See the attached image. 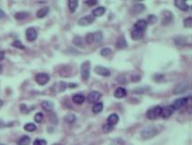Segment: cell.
Here are the masks:
<instances>
[{"instance_id": "obj_13", "label": "cell", "mask_w": 192, "mask_h": 145, "mask_svg": "<svg viewBox=\"0 0 192 145\" xmlns=\"http://www.w3.org/2000/svg\"><path fill=\"white\" fill-rule=\"evenodd\" d=\"M119 121V116L116 113H112L107 118V124L114 127Z\"/></svg>"}, {"instance_id": "obj_26", "label": "cell", "mask_w": 192, "mask_h": 145, "mask_svg": "<svg viewBox=\"0 0 192 145\" xmlns=\"http://www.w3.org/2000/svg\"><path fill=\"white\" fill-rule=\"evenodd\" d=\"M73 44L77 46L83 47L84 46V39L80 36H75L73 38Z\"/></svg>"}, {"instance_id": "obj_1", "label": "cell", "mask_w": 192, "mask_h": 145, "mask_svg": "<svg viewBox=\"0 0 192 145\" xmlns=\"http://www.w3.org/2000/svg\"><path fill=\"white\" fill-rule=\"evenodd\" d=\"M159 133V131L154 126H147L141 131V136L142 139H152Z\"/></svg>"}, {"instance_id": "obj_38", "label": "cell", "mask_w": 192, "mask_h": 145, "mask_svg": "<svg viewBox=\"0 0 192 145\" xmlns=\"http://www.w3.org/2000/svg\"><path fill=\"white\" fill-rule=\"evenodd\" d=\"M185 42L186 41H185V39L183 37H178V38L175 39V43H176L177 46H184V45H186Z\"/></svg>"}, {"instance_id": "obj_41", "label": "cell", "mask_w": 192, "mask_h": 145, "mask_svg": "<svg viewBox=\"0 0 192 145\" xmlns=\"http://www.w3.org/2000/svg\"><path fill=\"white\" fill-rule=\"evenodd\" d=\"M125 80H126V78H125L124 75H120V76L117 77V82L120 83V84H125L126 83Z\"/></svg>"}, {"instance_id": "obj_21", "label": "cell", "mask_w": 192, "mask_h": 145, "mask_svg": "<svg viewBox=\"0 0 192 145\" xmlns=\"http://www.w3.org/2000/svg\"><path fill=\"white\" fill-rule=\"evenodd\" d=\"M49 11H50V9H49V8H48V7L42 8H40V9L37 11V13H36V17H37L38 18H43V17H46V15H48Z\"/></svg>"}, {"instance_id": "obj_12", "label": "cell", "mask_w": 192, "mask_h": 145, "mask_svg": "<svg viewBox=\"0 0 192 145\" xmlns=\"http://www.w3.org/2000/svg\"><path fill=\"white\" fill-rule=\"evenodd\" d=\"M147 21H145L144 19H140L138 20L134 26V28L136 29V30H139V31H142V32H144L146 27H147Z\"/></svg>"}, {"instance_id": "obj_28", "label": "cell", "mask_w": 192, "mask_h": 145, "mask_svg": "<svg viewBox=\"0 0 192 145\" xmlns=\"http://www.w3.org/2000/svg\"><path fill=\"white\" fill-rule=\"evenodd\" d=\"M24 129L26 131H29V132H32V131H34L36 130V125L33 122H28L26 123L25 126H24Z\"/></svg>"}, {"instance_id": "obj_35", "label": "cell", "mask_w": 192, "mask_h": 145, "mask_svg": "<svg viewBox=\"0 0 192 145\" xmlns=\"http://www.w3.org/2000/svg\"><path fill=\"white\" fill-rule=\"evenodd\" d=\"M44 120V114L42 112H37L34 116V121L37 122V123H41Z\"/></svg>"}, {"instance_id": "obj_5", "label": "cell", "mask_w": 192, "mask_h": 145, "mask_svg": "<svg viewBox=\"0 0 192 145\" xmlns=\"http://www.w3.org/2000/svg\"><path fill=\"white\" fill-rule=\"evenodd\" d=\"M35 81L40 85H45L50 81V75L45 73H40L37 74L35 76Z\"/></svg>"}, {"instance_id": "obj_9", "label": "cell", "mask_w": 192, "mask_h": 145, "mask_svg": "<svg viewBox=\"0 0 192 145\" xmlns=\"http://www.w3.org/2000/svg\"><path fill=\"white\" fill-rule=\"evenodd\" d=\"M174 108L172 107V105H168L165 106L164 108H161V112H160V116L164 119L169 118L170 116H171L174 112Z\"/></svg>"}, {"instance_id": "obj_45", "label": "cell", "mask_w": 192, "mask_h": 145, "mask_svg": "<svg viewBox=\"0 0 192 145\" xmlns=\"http://www.w3.org/2000/svg\"><path fill=\"white\" fill-rule=\"evenodd\" d=\"M21 111H22V112H24V113L27 112V106H26V104H21Z\"/></svg>"}, {"instance_id": "obj_30", "label": "cell", "mask_w": 192, "mask_h": 145, "mask_svg": "<svg viewBox=\"0 0 192 145\" xmlns=\"http://www.w3.org/2000/svg\"><path fill=\"white\" fill-rule=\"evenodd\" d=\"M64 120H65V121L67 122V123H70V124H72L75 121H76V116L74 115V114H67L66 116H65V118H64Z\"/></svg>"}, {"instance_id": "obj_32", "label": "cell", "mask_w": 192, "mask_h": 145, "mask_svg": "<svg viewBox=\"0 0 192 145\" xmlns=\"http://www.w3.org/2000/svg\"><path fill=\"white\" fill-rule=\"evenodd\" d=\"M85 41L88 45L93 44L94 43V33H88L85 37Z\"/></svg>"}, {"instance_id": "obj_6", "label": "cell", "mask_w": 192, "mask_h": 145, "mask_svg": "<svg viewBox=\"0 0 192 145\" xmlns=\"http://www.w3.org/2000/svg\"><path fill=\"white\" fill-rule=\"evenodd\" d=\"M189 88V85L187 82H182V83H179L178 84H177L174 89H173V93L174 94H180V93H185L188 89Z\"/></svg>"}, {"instance_id": "obj_49", "label": "cell", "mask_w": 192, "mask_h": 145, "mask_svg": "<svg viewBox=\"0 0 192 145\" xmlns=\"http://www.w3.org/2000/svg\"><path fill=\"white\" fill-rule=\"evenodd\" d=\"M52 145H62V144H52Z\"/></svg>"}, {"instance_id": "obj_48", "label": "cell", "mask_w": 192, "mask_h": 145, "mask_svg": "<svg viewBox=\"0 0 192 145\" xmlns=\"http://www.w3.org/2000/svg\"><path fill=\"white\" fill-rule=\"evenodd\" d=\"M2 71H3V66H2V65H0V74L2 73Z\"/></svg>"}, {"instance_id": "obj_7", "label": "cell", "mask_w": 192, "mask_h": 145, "mask_svg": "<svg viewBox=\"0 0 192 145\" xmlns=\"http://www.w3.org/2000/svg\"><path fill=\"white\" fill-rule=\"evenodd\" d=\"M101 97H102V93L100 92L93 91V92L89 93V94L87 97V100L89 103H96L101 99Z\"/></svg>"}, {"instance_id": "obj_16", "label": "cell", "mask_w": 192, "mask_h": 145, "mask_svg": "<svg viewBox=\"0 0 192 145\" xmlns=\"http://www.w3.org/2000/svg\"><path fill=\"white\" fill-rule=\"evenodd\" d=\"M116 47L117 49H124L127 47V42L124 36H121L117 39V41L116 43Z\"/></svg>"}, {"instance_id": "obj_24", "label": "cell", "mask_w": 192, "mask_h": 145, "mask_svg": "<svg viewBox=\"0 0 192 145\" xmlns=\"http://www.w3.org/2000/svg\"><path fill=\"white\" fill-rule=\"evenodd\" d=\"M31 142V138L29 136H23L22 138H20L17 141V144L18 145H29Z\"/></svg>"}, {"instance_id": "obj_25", "label": "cell", "mask_w": 192, "mask_h": 145, "mask_svg": "<svg viewBox=\"0 0 192 145\" xmlns=\"http://www.w3.org/2000/svg\"><path fill=\"white\" fill-rule=\"evenodd\" d=\"M103 110V103L101 102H98L96 103H94L93 107H92V112L94 113H98L101 112Z\"/></svg>"}, {"instance_id": "obj_2", "label": "cell", "mask_w": 192, "mask_h": 145, "mask_svg": "<svg viewBox=\"0 0 192 145\" xmlns=\"http://www.w3.org/2000/svg\"><path fill=\"white\" fill-rule=\"evenodd\" d=\"M160 112H161V107L157 105L149 109L146 112V116L150 120H155L159 116H160Z\"/></svg>"}, {"instance_id": "obj_15", "label": "cell", "mask_w": 192, "mask_h": 145, "mask_svg": "<svg viewBox=\"0 0 192 145\" xmlns=\"http://www.w3.org/2000/svg\"><path fill=\"white\" fill-rule=\"evenodd\" d=\"M174 3H175V6L182 11H188L189 8V6L185 1H182V0H175Z\"/></svg>"}, {"instance_id": "obj_22", "label": "cell", "mask_w": 192, "mask_h": 145, "mask_svg": "<svg viewBox=\"0 0 192 145\" xmlns=\"http://www.w3.org/2000/svg\"><path fill=\"white\" fill-rule=\"evenodd\" d=\"M106 12V8L104 7H98L97 8H95L92 12V16L97 17H101L105 14Z\"/></svg>"}, {"instance_id": "obj_36", "label": "cell", "mask_w": 192, "mask_h": 145, "mask_svg": "<svg viewBox=\"0 0 192 145\" xmlns=\"http://www.w3.org/2000/svg\"><path fill=\"white\" fill-rule=\"evenodd\" d=\"M184 27L190 28L192 27V18L191 17H188L184 20Z\"/></svg>"}, {"instance_id": "obj_47", "label": "cell", "mask_w": 192, "mask_h": 145, "mask_svg": "<svg viewBox=\"0 0 192 145\" xmlns=\"http://www.w3.org/2000/svg\"><path fill=\"white\" fill-rule=\"evenodd\" d=\"M3 104H4V102H3V101L0 99V108H1L2 106H3Z\"/></svg>"}, {"instance_id": "obj_20", "label": "cell", "mask_w": 192, "mask_h": 145, "mask_svg": "<svg viewBox=\"0 0 192 145\" xmlns=\"http://www.w3.org/2000/svg\"><path fill=\"white\" fill-rule=\"evenodd\" d=\"M163 17H162V25H167L172 21V14L169 11H165L163 13Z\"/></svg>"}, {"instance_id": "obj_37", "label": "cell", "mask_w": 192, "mask_h": 145, "mask_svg": "<svg viewBox=\"0 0 192 145\" xmlns=\"http://www.w3.org/2000/svg\"><path fill=\"white\" fill-rule=\"evenodd\" d=\"M34 145H47V142L45 140L43 139H36L34 141Z\"/></svg>"}, {"instance_id": "obj_39", "label": "cell", "mask_w": 192, "mask_h": 145, "mask_svg": "<svg viewBox=\"0 0 192 145\" xmlns=\"http://www.w3.org/2000/svg\"><path fill=\"white\" fill-rule=\"evenodd\" d=\"M147 20H148L147 24H148V23H150V24H153V23H155V22H156V20H157V17H156L154 15H150V16L148 17Z\"/></svg>"}, {"instance_id": "obj_18", "label": "cell", "mask_w": 192, "mask_h": 145, "mask_svg": "<svg viewBox=\"0 0 192 145\" xmlns=\"http://www.w3.org/2000/svg\"><path fill=\"white\" fill-rule=\"evenodd\" d=\"M41 105H42L43 109L46 112H52L54 108V104L51 101H44V102H42Z\"/></svg>"}, {"instance_id": "obj_3", "label": "cell", "mask_w": 192, "mask_h": 145, "mask_svg": "<svg viewBox=\"0 0 192 145\" xmlns=\"http://www.w3.org/2000/svg\"><path fill=\"white\" fill-rule=\"evenodd\" d=\"M80 72H81V77L83 80H88L89 78L90 74V62L89 61H85L82 63L81 67H80Z\"/></svg>"}, {"instance_id": "obj_29", "label": "cell", "mask_w": 192, "mask_h": 145, "mask_svg": "<svg viewBox=\"0 0 192 145\" xmlns=\"http://www.w3.org/2000/svg\"><path fill=\"white\" fill-rule=\"evenodd\" d=\"M28 17H29V13L28 12H18L15 16L16 19H17V20H23V19H25V18H26Z\"/></svg>"}, {"instance_id": "obj_23", "label": "cell", "mask_w": 192, "mask_h": 145, "mask_svg": "<svg viewBox=\"0 0 192 145\" xmlns=\"http://www.w3.org/2000/svg\"><path fill=\"white\" fill-rule=\"evenodd\" d=\"M79 6V1L78 0H70L69 1V9L71 13H74Z\"/></svg>"}, {"instance_id": "obj_17", "label": "cell", "mask_w": 192, "mask_h": 145, "mask_svg": "<svg viewBox=\"0 0 192 145\" xmlns=\"http://www.w3.org/2000/svg\"><path fill=\"white\" fill-rule=\"evenodd\" d=\"M85 100H86L85 96L81 93H76L72 96V101L76 104H82L85 102Z\"/></svg>"}, {"instance_id": "obj_42", "label": "cell", "mask_w": 192, "mask_h": 145, "mask_svg": "<svg viewBox=\"0 0 192 145\" xmlns=\"http://www.w3.org/2000/svg\"><path fill=\"white\" fill-rule=\"evenodd\" d=\"M98 3V1H96V0H94V1H92V0H88V1L85 2V4L88 5V6H94Z\"/></svg>"}, {"instance_id": "obj_8", "label": "cell", "mask_w": 192, "mask_h": 145, "mask_svg": "<svg viewBox=\"0 0 192 145\" xmlns=\"http://www.w3.org/2000/svg\"><path fill=\"white\" fill-rule=\"evenodd\" d=\"M26 39L29 42H34L36 38H37V31L35 30V28L34 27H29L26 29Z\"/></svg>"}, {"instance_id": "obj_11", "label": "cell", "mask_w": 192, "mask_h": 145, "mask_svg": "<svg viewBox=\"0 0 192 145\" xmlns=\"http://www.w3.org/2000/svg\"><path fill=\"white\" fill-rule=\"evenodd\" d=\"M94 72H95L96 74L101 75V76H106V77L110 76V74H111L110 71H109L107 68H106V67H104V66H101V65L96 66V67L94 68Z\"/></svg>"}, {"instance_id": "obj_43", "label": "cell", "mask_w": 192, "mask_h": 145, "mask_svg": "<svg viewBox=\"0 0 192 145\" xmlns=\"http://www.w3.org/2000/svg\"><path fill=\"white\" fill-rule=\"evenodd\" d=\"M60 85H61V89H60V91H61V92H63V91L66 89L67 84H66V83H64V82H62V83H61V84H60Z\"/></svg>"}, {"instance_id": "obj_31", "label": "cell", "mask_w": 192, "mask_h": 145, "mask_svg": "<svg viewBox=\"0 0 192 145\" xmlns=\"http://www.w3.org/2000/svg\"><path fill=\"white\" fill-rule=\"evenodd\" d=\"M103 39V35L100 31L98 32H95L94 33V42L96 43H100Z\"/></svg>"}, {"instance_id": "obj_46", "label": "cell", "mask_w": 192, "mask_h": 145, "mask_svg": "<svg viewBox=\"0 0 192 145\" xmlns=\"http://www.w3.org/2000/svg\"><path fill=\"white\" fill-rule=\"evenodd\" d=\"M6 17V13L1 9V8H0V19H1V18H4Z\"/></svg>"}, {"instance_id": "obj_19", "label": "cell", "mask_w": 192, "mask_h": 145, "mask_svg": "<svg viewBox=\"0 0 192 145\" xmlns=\"http://www.w3.org/2000/svg\"><path fill=\"white\" fill-rule=\"evenodd\" d=\"M143 34H144V32H142V31H139V30L133 28V30L131 32V36L134 40H140L142 38Z\"/></svg>"}, {"instance_id": "obj_4", "label": "cell", "mask_w": 192, "mask_h": 145, "mask_svg": "<svg viewBox=\"0 0 192 145\" xmlns=\"http://www.w3.org/2000/svg\"><path fill=\"white\" fill-rule=\"evenodd\" d=\"M95 19H96V17H93L92 15H88V16H85V17H82L81 18H80L78 21V24L81 27H87V26L91 25L95 21Z\"/></svg>"}, {"instance_id": "obj_33", "label": "cell", "mask_w": 192, "mask_h": 145, "mask_svg": "<svg viewBox=\"0 0 192 145\" xmlns=\"http://www.w3.org/2000/svg\"><path fill=\"white\" fill-rule=\"evenodd\" d=\"M12 46H14V47H16V48H18V49H25L24 45H23V44H22V42H21V41H19V40H16V41H14V42L12 43Z\"/></svg>"}, {"instance_id": "obj_34", "label": "cell", "mask_w": 192, "mask_h": 145, "mask_svg": "<svg viewBox=\"0 0 192 145\" xmlns=\"http://www.w3.org/2000/svg\"><path fill=\"white\" fill-rule=\"evenodd\" d=\"M111 49L110 48H108V47H105V48H103V49H101V51H100V55H102V56H108L110 54H111Z\"/></svg>"}, {"instance_id": "obj_27", "label": "cell", "mask_w": 192, "mask_h": 145, "mask_svg": "<svg viewBox=\"0 0 192 145\" xmlns=\"http://www.w3.org/2000/svg\"><path fill=\"white\" fill-rule=\"evenodd\" d=\"M145 10V6L143 4H135L134 6V12L135 14H139Z\"/></svg>"}, {"instance_id": "obj_44", "label": "cell", "mask_w": 192, "mask_h": 145, "mask_svg": "<svg viewBox=\"0 0 192 145\" xmlns=\"http://www.w3.org/2000/svg\"><path fill=\"white\" fill-rule=\"evenodd\" d=\"M6 56V52L5 51H0V62L3 61Z\"/></svg>"}, {"instance_id": "obj_14", "label": "cell", "mask_w": 192, "mask_h": 145, "mask_svg": "<svg viewBox=\"0 0 192 145\" xmlns=\"http://www.w3.org/2000/svg\"><path fill=\"white\" fill-rule=\"evenodd\" d=\"M126 94H127V92H126V90H125L124 88H123V87H118V88L115 91V93H114V96H115L116 98H118V99H122V98L125 97Z\"/></svg>"}, {"instance_id": "obj_10", "label": "cell", "mask_w": 192, "mask_h": 145, "mask_svg": "<svg viewBox=\"0 0 192 145\" xmlns=\"http://www.w3.org/2000/svg\"><path fill=\"white\" fill-rule=\"evenodd\" d=\"M188 97H183V98H179L175 100V102L172 104V107L174 108V110H179L181 109L183 106H185L188 102Z\"/></svg>"}, {"instance_id": "obj_40", "label": "cell", "mask_w": 192, "mask_h": 145, "mask_svg": "<svg viewBox=\"0 0 192 145\" xmlns=\"http://www.w3.org/2000/svg\"><path fill=\"white\" fill-rule=\"evenodd\" d=\"M112 129H113V127L110 126V125H108L107 123L105 124V125L103 126V131H104V132H109V131H112Z\"/></svg>"}]
</instances>
